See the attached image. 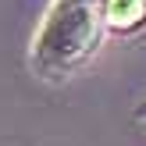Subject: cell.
I'll use <instances>...</instances> for the list:
<instances>
[{
    "label": "cell",
    "mask_w": 146,
    "mask_h": 146,
    "mask_svg": "<svg viewBox=\"0 0 146 146\" xmlns=\"http://www.w3.org/2000/svg\"><path fill=\"white\" fill-rule=\"evenodd\" d=\"M104 7V21L111 32H139L146 25V0H100Z\"/></svg>",
    "instance_id": "obj_2"
},
{
    "label": "cell",
    "mask_w": 146,
    "mask_h": 146,
    "mask_svg": "<svg viewBox=\"0 0 146 146\" xmlns=\"http://www.w3.org/2000/svg\"><path fill=\"white\" fill-rule=\"evenodd\" d=\"M135 114H139V118H146V104H143V107H139V111H135Z\"/></svg>",
    "instance_id": "obj_3"
},
{
    "label": "cell",
    "mask_w": 146,
    "mask_h": 146,
    "mask_svg": "<svg viewBox=\"0 0 146 146\" xmlns=\"http://www.w3.org/2000/svg\"><path fill=\"white\" fill-rule=\"evenodd\" d=\"M104 7L100 0H54L39 32L32 39V64L39 75H71L104 39Z\"/></svg>",
    "instance_id": "obj_1"
}]
</instances>
